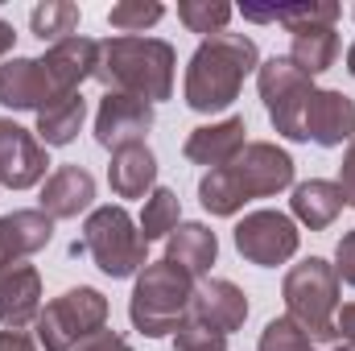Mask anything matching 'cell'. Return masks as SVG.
Returning a JSON list of instances; mask_svg holds the SVG:
<instances>
[{"mask_svg":"<svg viewBox=\"0 0 355 351\" xmlns=\"http://www.w3.org/2000/svg\"><path fill=\"white\" fill-rule=\"evenodd\" d=\"M58 91L50 83L42 58H8L0 67V103L12 112H42Z\"/></svg>","mask_w":355,"mask_h":351,"instance_id":"obj_15","label":"cell"},{"mask_svg":"<svg viewBox=\"0 0 355 351\" xmlns=\"http://www.w3.org/2000/svg\"><path fill=\"white\" fill-rule=\"evenodd\" d=\"M29 29H33V37L58 46V42L75 37V29H79V4H71V0H42L29 12Z\"/></svg>","mask_w":355,"mask_h":351,"instance_id":"obj_27","label":"cell"},{"mask_svg":"<svg viewBox=\"0 0 355 351\" xmlns=\"http://www.w3.org/2000/svg\"><path fill=\"white\" fill-rule=\"evenodd\" d=\"M335 273H339L343 285L355 289V232H347V236L339 240V248H335Z\"/></svg>","mask_w":355,"mask_h":351,"instance_id":"obj_33","label":"cell"},{"mask_svg":"<svg viewBox=\"0 0 355 351\" xmlns=\"http://www.w3.org/2000/svg\"><path fill=\"white\" fill-rule=\"evenodd\" d=\"M174 339H178V351H227V335H219L211 327H198L190 318L174 331Z\"/></svg>","mask_w":355,"mask_h":351,"instance_id":"obj_32","label":"cell"},{"mask_svg":"<svg viewBox=\"0 0 355 351\" xmlns=\"http://www.w3.org/2000/svg\"><path fill=\"white\" fill-rule=\"evenodd\" d=\"M190 298H194V277L170 261H153L137 273L128 318L149 339L174 335L178 327L190 318Z\"/></svg>","mask_w":355,"mask_h":351,"instance_id":"obj_4","label":"cell"},{"mask_svg":"<svg viewBox=\"0 0 355 351\" xmlns=\"http://www.w3.org/2000/svg\"><path fill=\"white\" fill-rule=\"evenodd\" d=\"M46 170H50L46 145L29 128H21L17 120H0V186L29 190V186L50 178Z\"/></svg>","mask_w":355,"mask_h":351,"instance_id":"obj_11","label":"cell"},{"mask_svg":"<svg viewBox=\"0 0 355 351\" xmlns=\"http://www.w3.org/2000/svg\"><path fill=\"white\" fill-rule=\"evenodd\" d=\"M257 87L265 99V112L272 128L285 141H306V108L314 99V79L302 75L289 58H265L257 67Z\"/></svg>","mask_w":355,"mask_h":351,"instance_id":"obj_7","label":"cell"},{"mask_svg":"<svg viewBox=\"0 0 355 351\" xmlns=\"http://www.w3.org/2000/svg\"><path fill=\"white\" fill-rule=\"evenodd\" d=\"M95 203V178L83 166H58L42 182V211L50 219H79Z\"/></svg>","mask_w":355,"mask_h":351,"instance_id":"obj_19","label":"cell"},{"mask_svg":"<svg viewBox=\"0 0 355 351\" xmlns=\"http://www.w3.org/2000/svg\"><path fill=\"white\" fill-rule=\"evenodd\" d=\"M0 351H37V343L25 331H0Z\"/></svg>","mask_w":355,"mask_h":351,"instance_id":"obj_37","label":"cell"},{"mask_svg":"<svg viewBox=\"0 0 355 351\" xmlns=\"http://www.w3.org/2000/svg\"><path fill=\"white\" fill-rule=\"evenodd\" d=\"M83 248L87 257L95 261V268L103 277H132L145 268V252L149 244L141 240V228L132 223V215L116 203L107 207H95L83 223Z\"/></svg>","mask_w":355,"mask_h":351,"instance_id":"obj_5","label":"cell"},{"mask_svg":"<svg viewBox=\"0 0 355 351\" xmlns=\"http://www.w3.org/2000/svg\"><path fill=\"white\" fill-rule=\"evenodd\" d=\"M306 141L322 145V149H339L343 141H355V99L343 91L327 87L314 91L310 108H306Z\"/></svg>","mask_w":355,"mask_h":351,"instance_id":"obj_14","label":"cell"},{"mask_svg":"<svg viewBox=\"0 0 355 351\" xmlns=\"http://www.w3.org/2000/svg\"><path fill=\"white\" fill-rule=\"evenodd\" d=\"M248 145V124L244 116H227V120H215V124H202L186 137L182 153L186 162L194 166H207V170H219V166H232Z\"/></svg>","mask_w":355,"mask_h":351,"instance_id":"obj_13","label":"cell"},{"mask_svg":"<svg viewBox=\"0 0 355 351\" xmlns=\"http://www.w3.org/2000/svg\"><path fill=\"white\" fill-rule=\"evenodd\" d=\"M42 67H46V75H50V83H54L58 95H75L99 71V42L75 33V37L50 46L46 58H42Z\"/></svg>","mask_w":355,"mask_h":351,"instance_id":"obj_17","label":"cell"},{"mask_svg":"<svg viewBox=\"0 0 355 351\" xmlns=\"http://www.w3.org/2000/svg\"><path fill=\"white\" fill-rule=\"evenodd\" d=\"M289 207H293V219H297V223H306L310 232H322V228H331V223L339 219V211H343L347 203H343V194H339L335 182L310 178V182H297V186H293Z\"/></svg>","mask_w":355,"mask_h":351,"instance_id":"obj_23","label":"cell"},{"mask_svg":"<svg viewBox=\"0 0 355 351\" xmlns=\"http://www.w3.org/2000/svg\"><path fill=\"white\" fill-rule=\"evenodd\" d=\"M157 112L149 99L128 95V91H103L99 112H95V141L103 149H124V145H145Z\"/></svg>","mask_w":355,"mask_h":351,"instance_id":"obj_9","label":"cell"},{"mask_svg":"<svg viewBox=\"0 0 355 351\" xmlns=\"http://www.w3.org/2000/svg\"><path fill=\"white\" fill-rule=\"evenodd\" d=\"M261 351H318V343H314L289 314H281V318L265 323V331H261Z\"/></svg>","mask_w":355,"mask_h":351,"instance_id":"obj_31","label":"cell"},{"mask_svg":"<svg viewBox=\"0 0 355 351\" xmlns=\"http://www.w3.org/2000/svg\"><path fill=\"white\" fill-rule=\"evenodd\" d=\"M83 120H87V99L75 91V95H58V99H50L42 112H37V137H42V145L50 149H62V145H71L75 137H79V128H83Z\"/></svg>","mask_w":355,"mask_h":351,"instance_id":"obj_24","label":"cell"},{"mask_svg":"<svg viewBox=\"0 0 355 351\" xmlns=\"http://www.w3.org/2000/svg\"><path fill=\"white\" fill-rule=\"evenodd\" d=\"M302 75H322V71H331L335 67V58H339V33L335 29H302V33H293V46H289V54H285Z\"/></svg>","mask_w":355,"mask_h":351,"instance_id":"obj_25","label":"cell"},{"mask_svg":"<svg viewBox=\"0 0 355 351\" xmlns=\"http://www.w3.org/2000/svg\"><path fill=\"white\" fill-rule=\"evenodd\" d=\"M322 351H352V348H347V343L339 339V343H331V348H322Z\"/></svg>","mask_w":355,"mask_h":351,"instance_id":"obj_40","label":"cell"},{"mask_svg":"<svg viewBox=\"0 0 355 351\" xmlns=\"http://www.w3.org/2000/svg\"><path fill=\"white\" fill-rule=\"evenodd\" d=\"M232 174H236L248 203L252 198H272V194L293 186V157L285 149H277L272 141H248L244 153L232 162Z\"/></svg>","mask_w":355,"mask_h":351,"instance_id":"obj_10","label":"cell"},{"mask_svg":"<svg viewBox=\"0 0 355 351\" xmlns=\"http://www.w3.org/2000/svg\"><path fill=\"white\" fill-rule=\"evenodd\" d=\"M198 203H202V211H211V215H219V219H232L236 211H244V190H240V182L232 174V166H219V170H207L202 182H198Z\"/></svg>","mask_w":355,"mask_h":351,"instance_id":"obj_26","label":"cell"},{"mask_svg":"<svg viewBox=\"0 0 355 351\" xmlns=\"http://www.w3.org/2000/svg\"><path fill=\"white\" fill-rule=\"evenodd\" d=\"M37 343L46 351H75L87 335L107 327V298L91 285H75L58 293L50 306L37 314Z\"/></svg>","mask_w":355,"mask_h":351,"instance_id":"obj_6","label":"cell"},{"mask_svg":"<svg viewBox=\"0 0 355 351\" xmlns=\"http://www.w3.org/2000/svg\"><path fill=\"white\" fill-rule=\"evenodd\" d=\"M42 314V273L33 264H12L0 273V327L25 331Z\"/></svg>","mask_w":355,"mask_h":351,"instance_id":"obj_16","label":"cell"},{"mask_svg":"<svg viewBox=\"0 0 355 351\" xmlns=\"http://www.w3.org/2000/svg\"><path fill=\"white\" fill-rule=\"evenodd\" d=\"M339 4L335 0H297V4H244V17L248 21H261V25H285L289 33H302V29H335L339 21Z\"/></svg>","mask_w":355,"mask_h":351,"instance_id":"obj_20","label":"cell"},{"mask_svg":"<svg viewBox=\"0 0 355 351\" xmlns=\"http://www.w3.org/2000/svg\"><path fill=\"white\" fill-rule=\"evenodd\" d=\"M261 67V50L252 37L244 33H215V37H202L198 50L190 54V67H186V108L190 112H223L240 99L244 79Z\"/></svg>","mask_w":355,"mask_h":351,"instance_id":"obj_1","label":"cell"},{"mask_svg":"<svg viewBox=\"0 0 355 351\" xmlns=\"http://www.w3.org/2000/svg\"><path fill=\"white\" fill-rule=\"evenodd\" d=\"M347 71H352V79H355V42L347 46Z\"/></svg>","mask_w":355,"mask_h":351,"instance_id":"obj_39","label":"cell"},{"mask_svg":"<svg viewBox=\"0 0 355 351\" xmlns=\"http://www.w3.org/2000/svg\"><path fill=\"white\" fill-rule=\"evenodd\" d=\"M219 257V240L207 223H178L166 236V261L186 268L190 277H202Z\"/></svg>","mask_w":355,"mask_h":351,"instance_id":"obj_22","label":"cell"},{"mask_svg":"<svg viewBox=\"0 0 355 351\" xmlns=\"http://www.w3.org/2000/svg\"><path fill=\"white\" fill-rule=\"evenodd\" d=\"M232 4H223V0H182L178 4V21L190 29V33H202V37H215V33H223V25L232 21Z\"/></svg>","mask_w":355,"mask_h":351,"instance_id":"obj_30","label":"cell"},{"mask_svg":"<svg viewBox=\"0 0 355 351\" xmlns=\"http://www.w3.org/2000/svg\"><path fill=\"white\" fill-rule=\"evenodd\" d=\"M107 182H112V194L116 198H145L153 194V182H157V157L149 145H124L112 153V166H107Z\"/></svg>","mask_w":355,"mask_h":351,"instance_id":"obj_21","label":"cell"},{"mask_svg":"<svg viewBox=\"0 0 355 351\" xmlns=\"http://www.w3.org/2000/svg\"><path fill=\"white\" fill-rule=\"evenodd\" d=\"M178 223H182V203H178V194L170 186H153V194L145 198L141 223H137V228H141V240H145V244L166 240Z\"/></svg>","mask_w":355,"mask_h":351,"instance_id":"obj_28","label":"cell"},{"mask_svg":"<svg viewBox=\"0 0 355 351\" xmlns=\"http://www.w3.org/2000/svg\"><path fill=\"white\" fill-rule=\"evenodd\" d=\"M297 223L285 211H252L236 223V252L248 264L277 268L297 252Z\"/></svg>","mask_w":355,"mask_h":351,"instance_id":"obj_8","label":"cell"},{"mask_svg":"<svg viewBox=\"0 0 355 351\" xmlns=\"http://www.w3.org/2000/svg\"><path fill=\"white\" fill-rule=\"evenodd\" d=\"M174 46L162 37H107L99 42L95 79L107 91H128L157 103V99H170L174 91Z\"/></svg>","mask_w":355,"mask_h":351,"instance_id":"obj_2","label":"cell"},{"mask_svg":"<svg viewBox=\"0 0 355 351\" xmlns=\"http://www.w3.org/2000/svg\"><path fill=\"white\" fill-rule=\"evenodd\" d=\"M162 17H166V4H157V0H120V4H112L107 25L120 29V37H137V33L153 29Z\"/></svg>","mask_w":355,"mask_h":351,"instance_id":"obj_29","label":"cell"},{"mask_svg":"<svg viewBox=\"0 0 355 351\" xmlns=\"http://www.w3.org/2000/svg\"><path fill=\"white\" fill-rule=\"evenodd\" d=\"M335 331H339V339L355 351V302H347V306L335 314Z\"/></svg>","mask_w":355,"mask_h":351,"instance_id":"obj_36","label":"cell"},{"mask_svg":"<svg viewBox=\"0 0 355 351\" xmlns=\"http://www.w3.org/2000/svg\"><path fill=\"white\" fill-rule=\"evenodd\" d=\"M54 240V219L37 207V211H12L0 219V273L12 268L17 261L42 252Z\"/></svg>","mask_w":355,"mask_h":351,"instance_id":"obj_18","label":"cell"},{"mask_svg":"<svg viewBox=\"0 0 355 351\" xmlns=\"http://www.w3.org/2000/svg\"><path fill=\"white\" fill-rule=\"evenodd\" d=\"M339 194H343V203L355 207V141L347 145V153H343V166H339Z\"/></svg>","mask_w":355,"mask_h":351,"instance_id":"obj_35","label":"cell"},{"mask_svg":"<svg viewBox=\"0 0 355 351\" xmlns=\"http://www.w3.org/2000/svg\"><path fill=\"white\" fill-rule=\"evenodd\" d=\"M75 351H132V343H128L124 335H116V331H107V327H103V331L87 335Z\"/></svg>","mask_w":355,"mask_h":351,"instance_id":"obj_34","label":"cell"},{"mask_svg":"<svg viewBox=\"0 0 355 351\" xmlns=\"http://www.w3.org/2000/svg\"><path fill=\"white\" fill-rule=\"evenodd\" d=\"M339 285H343V281H339L335 264L322 261V257H310V261L293 264V268L285 273V285H281L285 314H289L318 348L339 343V331H335Z\"/></svg>","mask_w":355,"mask_h":351,"instance_id":"obj_3","label":"cell"},{"mask_svg":"<svg viewBox=\"0 0 355 351\" xmlns=\"http://www.w3.org/2000/svg\"><path fill=\"white\" fill-rule=\"evenodd\" d=\"M190 323L211 327L219 335H236L248 323V298H244V289L236 281H227V277L198 281L194 298H190Z\"/></svg>","mask_w":355,"mask_h":351,"instance_id":"obj_12","label":"cell"},{"mask_svg":"<svg viewBox=\"0 0 355 351\" xmlns=\"http://www.w3.org/2000/svg\"><path fill=\"white\" fill-rule=\"evenodd\" d=\"M12 42H17V29H12L8 21H0V58L12 50Z\"/></svg>","mask_w":355,"mask_h":351,"instance_id":"obj_38","label":"cell"}]
</instances>
